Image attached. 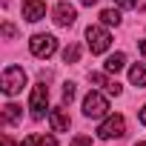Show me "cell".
<instances>
[{
	"label": "cell",
	"mask_w": 146,
	"mask_h": 146,
	"mask_svg": "<svg viewBox=\"0 0 146 146\" xmlns=\"http://www.w3.org/2000/svg\"><path fill=\"white\" fill-rule=\"evenodd\" d=\"M126 135V120L123 115H109L100 126H98V137L100 140H112V137H123Z\"/></svg>",
	"instance_id": "4"
},
{
	"label": "cell",
	"mask_w": 146,
	"mask_h": 146,
	"mask_svg": "<svg viewBox=\"0 0 146 146\" xmlns=\"http://www.w3.org/2000/svg\"><path fill=\"white\" fill-rule=\"evenodd\" d=\"M106 112H109V100L100 92H89L83 98V115L86 117H103Z\"/></svg>",
	"instance_id": "6"
},
{
	"label": "cell",
	"mask_w": 146,
	"mask_h": 146,
	"mask_svg": "<svg viewBox=\"0 0 146 146\" xmlns=\"http://www.w3.org/2000/svg\"><path fill=\"white\" fill-rule=\"evenodd\" d=\"M115 3H117V9H135L137 0H115Z\"/></svg>",
	"instance_id": "19"
},
{
	"label": "cell",
	"mask_w": 146,
	"mask_h": 146,
	"mask_svg": "<svg viewBox=\"0 0 146 146\" xmlns=\"http://www.w3.org/2000/svg\"><path fill=\"white\" fill-rule=\"evenodd\" d=\"M137 117H140V123L146 126V103H143V109H140V115H137Z\"/></svg>",
	"instance_id": "22"
},
{
	"label": "cell",
	"mask_w": 146,
	"mask_h": 146,
	"mask_svg": "<svg viewBox=\"0 0 146 146\" xmlns=\"http://www.w3.org/2000/svg\"><path fill=\"white\" fill-rule=\"evenodd\" d=\"M80 3H83V6H95V3H98V0H80Z\"/></svg>",
	"instance_id": "24"
},
{
	"label": "cell",
	"mask_w": 146,
	"mask_h": 146,
	"mask_svg": "<svg viewBox=\"0 0 146 146\" xmlns=\"http://www.w3.org/2000/svg\"><path fill=\"white\" fill-rule=\"evenodd\" d=\"M89 80H92L95 86H103V89H106L109 95H115V98L120 95V83H117V80H109L106 75H100V72H92V75H89Z\"/></svg>",
	"instance_id": "10"
},
{
	"label": "cell",
	"mask_w": 146,
	"mask_h": 146,
	"mask_svg": "<svg viewBox=\"0 0 146 146\" xmlns=\"http://www.w3.org/2000/svg\"><path fill=\"white\" fill-rule=\"evenodd\" d=\"M29 52H32L35 57L46 60V57H52V54L57 52V37H54V35H35V37L29 40Z\"/></svg>",
	"instance_id": "2"
},
{
	"label": "cell",
	"mask_w": 146,
	"mask_h": 146,
	"mask_svg": "<svg viewBox=\"0 0 146 146\" xmlns=\"http://www.w3.org/2000/svg\"><path fill=\"white\" fill-rule=\"evenodd\" d=\"M86 43H89L92 54H103V52L112 46V35H109L103 26H89V29H86Z\"/></svg>",
	"instance_id": "3"
},
{
	"label": "cell",
	"mask_w": 146,
	"mask_h": 146,
	"mask_svg": "<svg viewBox=\"0 0 146 146\" xmlns=\"http://www.w3.org/2000/svg\"><path fill=\"white\" fill-rule=\"evenodd\" d=\"M3 117H6V123H17V120H20V106L6 103V106H3Z\"/></svg>",
	"instance_id": "14"
},
{
	"label": "cell",
	"mask_w": 146,
	"mask_h": 146,
	"mask_svg": "<svg viewBox=\"0 0 146 146\" xmlns=\"http://www.w3.org/2000/svg\"><path fill=\"white\" fill-rule=\"evenodd\" d=\"M129 80H132L137 89L146 86V63H135V66L129 69Z\"/></svg>",
	"instance_id": "12"
},
{
	"label": "cell",
	"mask_w": 146,
	"mask_h": 146,
	"mask_svg": "<svg viewBox=\"0 0 146 146\" xmlns=\"http://www.w3.org/2000/svg\"><path fill=\"white\" fill-rule=\"evenodd\" d=\"M137 49H140V54L146 57V40H140V43H137Z\"/></svg>",
	"instance_id": "23"
},
{
	"label": "cell",
	"mask_w": 146,
	"mask_h": 146,
	"mask_svg": "<svg viewBox=\"0 0 146 146\" xmlns=\"http://www.w3.org/2000/svg\"><path fill=\"white\" fill-rule=\"evenodd\" d=\"M43 146H57V140L54 137H43Z\"/></svg>",
	"instance_id": "21"
},
{
	"label": "cell",
	"mask_w": 146,
	"mask_h": 146,
	"mask_svg": "<svg viewBox=\"0 0 146 146\" xmlns=\"http://www.w3.org/2000/svg\"><path fill=\"white\" fill-rule=\"evenodd\" d=\"M23 17L29 23H37L46 17V3L43 0H23Z\"/></svg>",
	"instance_id": "7"
},
{
	"label": "cell",
	"mask_w": 146,
	"mask_h": 146,
	"mask_svg": "<svg viewBox=\"0 0 146 146\" xmlns=\"http://www.w3.org/2000/svg\"><path fill=\"white\" fill-rule=\"evenodd\" d=\"M20 146H43V137L40 135H29V137L20 140Z\"/></svg>",
	"instance_id": "16"
},
{
	"label": "cell",
	"mask_w": 146,
	"mask_h": 146,
	"mask_svg": "<svg viewBox=\"0 0 146 146\" xmlns=\"http://www.w3.org/2000/svg\"><path fill=\"white\" fill-rule=\"evenodd\" d=\"M3 146H15V143H12V137H6V140H3Z\"/></svg>",
	"instance_id": "25"
},
{
	"label": "cell",
	"mask_w": 146,
	"mask_h": 146,
	"mask_svg": "<svg viewBox=\"0 0 146 146\" xmlns=\"http://www.w3.org/2000/svg\"><path fill=\"white\" fill-rule=\"evenodd\" d=\"M3 35H6V37H17V29H15L12 23H3Z\"/></svg>",
	"instance_id": "20"
},
{
	"label": "cell",
	"mask_w": 146,
	"mask_h": 146,
	"mask_svg": "<svg viewBox=\"0 0 146 146\" xmlns=\"http://www.w3.org/2000/svg\"><path fill=\"white\" fill-rule=\"evenodd\" d=\"M46 106H49V86L46 83H37L32 89V98H29V109H32V117L40 120L46 115Z\"/></svg>",
	"instance_id": "5"
},
{
	"label": "cell",
	"mask_w": 146,
	"mask_h": 146,
	"mask_svg": "<svg viewBox=\"0 0 146 146\" xmlns=\"http://www.w3.org/2000/svg\"><path fill=\"white\" fill-rule=\"evenodd\" d=\"M75 98V83H63V103H72Z\"/></svg>",
	"instance_id": "17"
},
{
	"label": "cell",
	"mask_w": 146,
	"mask_h": 146,
	"mask_svg": "<svg viewBox=\"0 0 146 146\" xmlns=\"http://www.w3.org/2000/svg\"><path fill=\"white\" fill-rule=\"evenodd\" d=\"M126 66V54L123 52H115V54H109L106 57V63H103V69H106V75H117V72Z\"/></svg>",
	"instance_id": "11"
},
{
	"label": "cell",
	"mask_w": 146,
	"mask_h": 146,
	"mask_svg": "<svg viewBox=\"0 0 146 146\" xmlns=\"http://www.w3.org/2000/svg\"><path fill=\"white\" fill-rule=\"evenodd\" d=\"M78 57H80V49H78L75 43L63 49V60H66V63H78Z\"/></svg>",
	"instance_id": "15"
},
{
	"label": "cell",
	"mask_w": 146,
	"mask_h": 146,
	"mask_svg": "<svg viewBox=\"0 0 146 146\" xmlns=\"http://www.w3.org/2000/svg\"><path fill=\"white\" fill-rule=\"evenodd\" d=\"M49 123H52V132H69V126H72V120H69V115H66L63 106L49 109Z\"/></svg>",
	"instance_id": "9"
},
{
	"label": "cell",
	"mask_w": 146,
	"mask_h": 146,
	"mask_svg": "<svg viewBox=\"0 0 146 146\" xmlns=\"http://www.w3.org/2000/svg\"><path fill=\"white\" fill-rule=\"evenodd\" d=\"M0 83H3V92L12 98V95H17L23 86H26V72H23V66H6L3 69V78H0Z\"/></svg>",
	"instance_id": "1"
},
{
	"label": "cell",
	"mask_w": 146,
	"mask_h": 146,
	"mask_svg": "<svg viewBox=\"0 0 146 146\" xmlns=\"http://www.w3.org/2000/svg\"><path fill=\"white\" fill-rule=\"evenodd\" d=\"M100 20H103L106 26H117V23H120V9H103V12H100Z\"/></svg>",
	"instance_id": "13"
},
{
	"label": "cell",
	"mask_w": 146,
	"mask_h": 146,
	"mask_svg": "<svg viewBox=\"0 0 146 146\" xmlns=\"http://www.w3.org/2000/svg\"><path fill=\"white\" fill-rule=\"evenodd\" d=\"M135 146H146V140H140V143H135Z\"/></svg>",
	"instance_id": "26"
},
{
	"label": "cell",
	"mask_w": 146,
	"mask_h": 146,
	"mask_svg": "<svg viewBox=\"0 0 146 146\" xmlns=\"http://www.w3.org/2000/svg\"><path fill=\"white\" fill-rule=\"evenodd\" d=\"M72 146H92V140H89L86 135H78L75 140H72Z\"/></svg>",
	"instance_id": "18"
},
{
	"label": "cell",
	"mask_w": 146,
	"mask_h": 146,
	"mask_svg": "<svg viewBox=\"0 0 146 146\" xmlns=\"http://www.w3.org/2000/svg\"><path fill=\"white\" fill-rule=\"evenodd\" d=\"M52 15H54V23H57V26H72V23L78 20V9L69 6V3H57Z\"/></svg>",
	"instance_id": "8"
}]
</instances>
